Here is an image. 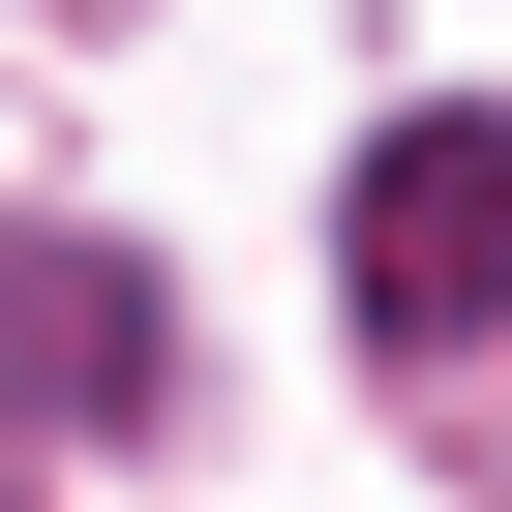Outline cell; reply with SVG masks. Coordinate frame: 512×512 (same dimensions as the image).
Wrapping results in <instances>:
<instances>
[{"label": "cell", "mask_w": 512, "mask_h": 512, "mask_svg": "<svg viewBox=\"0 0 512 512\" xmlns=\"http://www.w3.org/2000/svg\"><path fill=\"white\" fill-rule=\"evenodd\" d=\"M332 272H362V362H452V332H512V121H482V91H422V121L362 151Z\"/></svg>", "instance_id": "cell-1"}, {"label": "cell", "mask_w": 512, "mask_h": 512, "mask_svg": "<svg viewBox=\"0 0 512 512\" xmlns=\"http://www.w3.org/2000/svg\"><path fill=\"white\" fill-rule=\"evenodd\" d=\"M61 422H151V272L61 241Z\"/></svg>", "instance_id": "cell-2"}]
</instances>
